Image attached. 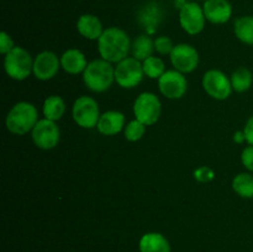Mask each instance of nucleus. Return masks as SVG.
Wrapping results in <instances>:
<instances>
[{
    "label": "nucleus",
    "mask_w": 253,
    "mask_h": 252,
    "mask_svg": "<svg viewBox=\"0 0 253 252\" xmlns=\"http://www.w3.org/2000/svg\"><path fill=\"white\" fill-rule=\"evenodd\" d=\"M200 1H207V0H200Z\"/></svg>",
    "instance_id": "2f4dec72"
},
{
    "label": "nucleus",
    "mask_w": 253,
    "mask_h": 252,
    "mask_svg": "<svg viewBox=\"0 0 253 252\" xmlns=\"http://www.w3.org/2000/svg\"><path fill=\"white\" fill-rule=\"evenodd\" d=\"M234 141L236 143L246 142V136H245L244 130H242V131H237V132L234 133Z\"/></svg>",
    "instance_id": "7c9ffc66"
},
{
    "label": "nucleus",
    "mask_w": 253,
    "mask_h": 252,
    "mask_svg": "<svg viewBox=\"0 0 253 252\" xmlns=\"http://www.w3.org/2000/svg\"><path fill=\"white\" fill-rule=\"evenodd\" d=\"M4 69L7 77L14 81H25L34 71V58L24 47L15 46L4 57Z\"/></svg>",
    "instance_id": "20e7f679"
},
{
    "label": "nucleus",
    "mask_w": 253,
    "mask_h": 252,
    "mask_svg": "<svg viewBox=\"0 0 253 252\" xmlns=\"http://www.w3.org/2000/svg\"><path fill=\"white\" fill-rule=\"evenodd\" d=\"M145 77L142 62L131 57L116 63L115 66V82L119 86L124 89H132L142 82Z\"/></svg>",
    "instance_id": "0eeeda50"
},
{
    "label": "nucleus",
    "mask_w": 253,
    "mask_h": 252,
    "mask_svg": "<svg viewBox=\"0 0 253 252\" xmlns=\"http://www.w3.org/2000/svg\"><path fill=\"white\" fill-rule=\"evenodd\" d=\"M173 47L174 44L168 36H158L155 40V51L160 54H170Z\"/></svg>",
    "instance_id": "a878e982"
},
{
    "label": "nucleus",
    "mask_w": 253,
    "mask_h": 252,
    "mask_svg": "<svg viewBox=\"0 0 253 252\" xmlns=\"http://www.w3.org/2000/svg\"><path fill=\"white\" fill-rule=\"evenodd\" d=\"M140 252H170V244L165 235L160 232H147L138 241Z\"/></svg>",
    "instance_id": "a211bd4d"
},
{
    "label": "nucleus",
    "mask_w": 253,
    "mask_h": 252,
    "mask_svg": "<svg viewBox=\"0 0 253 252\" xmlns=\"http://www.w3.org/2000/svg\"><path fill=\"white\" fill-rule=\"evenodd\" d=\"M39 111L34 104L29 101H19L15 104L5 118V126L12 135H26L39 121Z\"/></svg>",
    "instance_id": "f03ea898"
},
{
    "label": "nucleus",
    "mask_w": 253,
    "mask_h": 252,
    "mask_svg": "<svg viewBox=\"0 0 253 252\" xmlns=\"http://www.w3.org/2000/svg\"><path fill=\"white\" fill-rule=\"evenodd\" d=\"M202 84L205 93L215 100H226L232 93L231 81L219 69H209L205 72Z\"/></svg>",
    "instance_id": "6e6552de"
},
{
    "label": "nucleus",
    "mask_w": 253,
    "mask_h": 252,
    "mask_svg": "<svg viewBox=\"0 0 253 252\" xmlns=\"http://www.w3.org/2000/svg\"><path fill=\"white\" fill-rule=\"evenodd\" d=\"M98 51L105 61L119 63L128 57L131 52V40L126 31L120 27H108L98 40Z\"/></svg>",
    "instance_id": "f257e3e1"
},
{
    "label": "nucleus",
    "mask_w": 253,
    "mask_h": 252,
    "mask_svg": "<svg viewBox=\"0 0 253 252\" xmlns=\"http://www.w3.org/2000/svg\"><path fill=\"white\" fill-rule=\"evenodd\" d=\"M241 162L249 172L253 173V146L249 145L242 150Z\"/></svg>",
    "instance_id": "c85d7f7f"
},
{
    "label": "nucleus",
    "mask_w": 253,
    "mask_h": 252,
    "mask_svg": "<svg viewBox=\"0 0 253 252\" xmlns=\"http://www.w3.org/2000/svg\"><path fill=\"white\" fill-rule=\"evenodd\" d=\"M178 19H179L180 27L192 36L199 35L204 30L207 22L203 6L195 1L184 2L179 9Z\"/></svg>",
    "instance_id": "9d476101"
},
{
    "label": "nucleus",
    "mask_w": 253,
    "mask_h": 252,
    "mask_svg": "<svg viewBox=\"0 0 253 252\" xmlns=\"http://www.w3.org/2000/svg\"><path fill=\"white\" fill-rule=\"evenodd\" d=\"M244 132L246 136V142L253 146V115L250 116V119L245 124Z\"/></svg>",
    "instance_id": "c756f323"
},
{
    "label": "nucleus",
    "mask_w": 253,
    "mask_h": 252,
    "mask_svg": "<svg viewBox=\"0 0 253 252\" xmlns=\"http://www.w3.org/2000/svg\"><path fill=\"white\" fill-rule=\"evenodd\" d=\"M125 115L121 111L109 110L101 114L96 130L103 136H115L125 128Z\"/></svg>",
    "instance_id": "2eb2a0df"
},
{
    "label": "nucleus",
    "mask_w": 253,
    "mask_h": 252,
    "mask_svg": "<svg viewBox=\"0 0 253 252\" xmlns=\"http://www.w3.org/2000/svg\"><path fill=\"white\" fill-rule=\"evenodd\" d=\"M14 48H15V44H14V41H12L11 36L7 35L5 31H2L1 34H0V53L6 56V54Z\"/></svg>",
    "instance_id": "cd10ccee"
},
{
    "label": "nucleus",
    "mask_w": 253,
    "mask_h": 252,
    "mask_svg": "<svg viewBox=\"0 0 253 252\" xmlns=\"http://www.w3.org/2000/svg\"><path fill=\"white\" fill-rule=\"evenodd\" d=\"M158 89L161 94L170 100L183 98L188 90V81L185 76L175 69L166 71L158 79Z\"/></svg>",
    "instance_id": "f8f14e48"
},
{
    "label": "nucleus",
    "mask_w": 253,
    "mask_h": 252,
    "mask_svg": "<svg viewBox=\"0 0 253 252\" xmlns=\"http://www.w3.org/2000/svg\"><path fill=\"white\" fill-rule=\"evenodd\" d=\"M103 22L96 15L83 14L77 20V31L81 36L86 40H96L98 41L104 32Z\"/></svg>",
    "instance_id": "f3484780"
},
{
    "label": "nucleus",
    "mask_w": 253,
    "mask_h": 252,
    "mask_svg": "<svg viewBox=\"0 0 253 252\" xmlns=\"http://www.w3.org/2000/svg\"><path fill=\"white\" fill-rule=\"evenodd\" d=\"M73 120L79 127L94 128L96 127L101 113L98 101L89 95H82L76 99L72 108Z\"/></svg>",
    "instance_id": "39448f33"
},
{
    "label": "nucleus",
    "mask_w": 253,
    "mask_h": 252,
    "mask_svg": "<svg viewBox=\"0 0 253 252\" xmlns=\"http://www.w3.org/2000/svg\"><path fill=\"white\" fill-rule=\"evenodd\" d=\"M214 177H215L214 170H212L210 167H208V166H203V167L195 169L194 172V178L200 183L210 182V180L214 179Z\"/></svg>",
    "instance_id": "bb28decb"
},
{
    "label": "nucleus",
    "mask_w": 253,
    "mask_h": 252,
    "mask_svg": "<svg viewBox=\"0 0 253 252\" xmlns=\"http://www.w3.org/2000/svg\"><path fill=\"white\" fill-rule=\"evenodd\" d=\"M234 34L242 43L253 46V16L244 15L235 20Z\"/></svg>",
    "instance_id": "aec40b11"
},
{
    "label": "nucleus",
    "mask_w": 253,
    "mask_h": 252,
    "mask_svg": "<svg viewBox=\"0 0 253 252\" xmlns=\"http://www.w3.org/2000/svg\"><path fill=\"white\" fill-rule=\"evenodd\" d=\"M61 68V57L52 51H42L34 58L32 74L39 81H49L54 78Z\"/></svg>",
    "instance_id": "ddd939ff"
},
{
    "label": "nucleus",
    "mask_w": 253,
    "mask_h": 252,
    "mask_svg": "<svg viewBox=\"0 0 253 252\" xmlns=\"http://www.w3.org/2000/svg\"><path fill=\"white\" fill-rule=\"evenodd\" d=\"M83 82L89 90L94 93H104L115 82V67L103 58L89 62L83 72Z\"/></svg>",
    "instance_id": "7ed1b4c3"
},
{
    "label": "nucleus",
    "mask_w": 253,
    "mask_h": 252,
    "mask_svg": "<svg viewBox=\"0 0 253 252\" xmlns=\"http://www.w3.org/2000/svg\"><path fill=\"white\" fill-rule=\"evenodd\" d=\"M161 113H162V105L160 98L150 91L141 93L133 103L135 119L145 124L146 126L155 125L160 120Z\"/></svg>",
    "instance_id": "423d86ee"
},
{
    "label": "nucleus",
    "mask_w": 253,
    "mask_h": 252,
    "mask_svg": "<svg viewBox=\"0 0 253 252\" xmlns=\"http://www.w3.org/2000/svg\"><path fill=\"white\" fill-rule=\"evenodd\" d=\"M230 81H231L232 90L236 91V93H245L251 88L253 83V74L246 67H240L232 73Z\"/></svg>",
    "instance_id": "5701e85b"
},
{
    "label": "nucleus",
    "mask_w": 253,
    "mask_h": 252,
    "mask_svg": "<svg viewBox=\"0 0 253 252\" xmlns=\"http://www.w3.org/2000/svg\"><path fill=\"white\" fill-rule=\"evenodd\" d=\"M31 138L35 146L39 147L40 150H53L59 142L61 131H59L56 121L43 118L40 119L35 127L32 128Z\"/></svg>",
    "instance_id": "1a4fd4ad"
},
{
    "label": "nucleus",
    "mask_w": 253,
    "mask_h": 252,
    "mask_svg": "<svg viewBox=\"0 0 253 252\" xmlns=\"http://www.w3.org/2000/svg\"><path fill=\"white\" fill-rule=\"evenodd\" d=\"M142 66L145 76L151 79H160L166 72L165 62H163L160 57H148L147 59H145V61L142 62Z\"/></svg>",
    "instance_id": "b1692460"
},
{
    "label": "nucleus",
    "mask_w": 253,
    "mask_h": 252,
    "mask_svg": "<svg viewBox=\"0 0 253 252\" xmlns=\"http://www.w3.org/2000/svg\"><path fill=\"white\" fill-rule=\"evenodd\" d=\"M43 116L48 120L58 121L63 118L66 113V103L59 95H49L44 99L42 106Z\"/></svg>",
    "instance_id": "412c9836"
},
{
    "label": "nucleus",
    "mask_w": 253,
    "mask_h": 252,
    "mask_svg": "<svg viewBox=\"0 0 253 252\" xmlns=\"http://www.w3.org/2000/svg\"><path fill=\"white\" fill-rule=\"evenodd\" d=\"M170 63L175 71L183 74L192 73L199 66V52L195 47L188 43L174 44L169 54Z\"/></svg>",
    "instance_id": "9b49d317"
},
{
    "label": "nucleus",
    "mask_w": 253,
    "mask_h": 252,
    "mask_svg": "<svg viewBox=\"0 0 253 252\" xmlns=\"http://www.w3.org/2000/svg\"><path fill=\"white\" fill-rule=\"evenodd\" d=\"M203 10L207 21L214 25L226 24L232 16V6L229 0H207Z\"/></svg>",
    "instance_id": "4468645a"
},
{
    "label": "nucleus",
    "mask_w": 253,
    "mask_h": 252,
    "mask_svg": "<svg viewBox=\"0 0 253 252\" xmlns=\"http://www.w3.org/2000/svg\"><path fill=\"white\" fill-rule=\"evenodd\" d=\"M88 61L85 54L78 48H69L64 51L61 56V68L66 73L77 76L85 71Z\"/></svg>",
    "instance_id": "dca6fc26"
},
{
    "label": "nucleus",
    "mask_w": 253,
    "mask_h": 252,
    "mask_svg": "<svg viewBox=\"0 0 253 252\" xmlns=\"http://www.w3.org/2000/svg\"><path fill=\"white\" fill-rule=\"evenodd\" d=\"M232 189L239 197L245 199L253 198V174L251 172H242L232 179Z\"/></svg>",
    "instance_id": "4be33fe9"
},
{
    "label": "nucleus",
    "mask_w": 253,
    "mask_h": 252,
    "mask_svg": "<svg viewBox=\"0 0 253 252\" xmlns=\"http://www.w3.org/2000/svg\"><path fill=\"white\" fill-rule=\"evenodd\" d=\"M146 132V125L142 124L141 121H138L137 119H133V120L128 121L126 124L125 128H124V135L125 138L130 142H137L141 138L145 136Z\"/></svg>",
    "instance_id": "393cba45"
},
{
    "label": "nucleus",
    "mask_w": 253,
    "mask_h": 252,
    "mask_svg": "<svg viewBox=\"0 0 253 252\" xmlns=\"http://www.w3.org/2000/svg\"><path fill=\"white\" fill-rule=\"evenodd\" d=\"M155 51V40L148 35H140L131 42V54L133 58L143 62L148 57L152 56Z\"/></svg>",
    "instance_id": "6ab92c4d"
}]
</instances>
